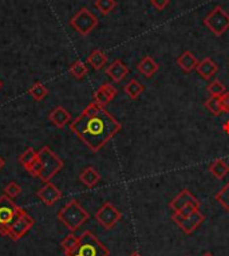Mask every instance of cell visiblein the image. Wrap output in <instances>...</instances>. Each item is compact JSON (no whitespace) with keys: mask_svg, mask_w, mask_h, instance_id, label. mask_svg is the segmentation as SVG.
<instances>
[{"mask_svg":"<svg viewBox=\"0 0 229 256\" xmlns=\"http://www.w3.org/2000/svg\"><path fill=\"white\" fill-rule=\"evenodd\" d=\"M70 129L91 152L97 153L120 132L122 125L105 109V106L93 101L71 122Z\"/></svg>","mask_w":229,"mask_h":256,"instance_id":"6da1fadb","label":"cell"},{"mask_svg":"<svg viewBox=\"0 0 229 256\" xmlns=\"http://www.w3.org/2000/svg\"><path fill=\"white\" fill-rule=\"evenodd\" d=\"M58 220L74 232L89 220V214L76 200H71L58 212Z\"/></svg>","mask_w":229,"mask_h":256,"instance_id":"7a4b0ae2","label":"cell"},{"mask_svg":"<svg viewBox=\"0 0 229 256\" xmlns=\"http://www.w3.org/2000/svg\"><path fill=\"white\" fill-rule=\"evenodd\" d=\"M23 212L24 209L15 204L14 200L10 199L8 196H0V235L1 236H8L10 228Z\"/></svg>","mask_w":229,"mask_h":256,"instance_id":"3957f363","label":"cell"},{"mask_svg":"<svg viewBox=\"0 0 229 256\" xmlns=\"http://www.w3.org/2000/svg\"><path fill=\"white\" fill-rule=\"evenodd\" d=\"M109 248L97 239L90 231L83 232L79 236V243L76 247L74 256H109Z\"/></svg>","mask_w":229,"mask_h":256,"instance_id":"277c9868","label":"cell"},{"mask_svg":"<svg viewBox=\"0 0 229 256\" xmlns=\"http://www.w3.org/2000/svg\"><path fill=\"white\" fill-rule=\"evenodd\" d=\"M38 158L42 164V173L39 179L44 183H48L63 168L62 160L48 146H43L39 150Z\"/></svg>","mask_w":229,"mask_h":256,"instance_id":"5b68a950","label":"cell"},{"mask_svg":"<svg viewBox=\"0 0 229 256\" xmlns=\"http://www.w3.org/2000/svg\"><path fill=\"white\" fill-rule=\"evenodd\" d=\"M204 24L216 37H221L229 29V15L223 10V7L216 5L204 18Z\"/></svg>","mask_w":229,"mask_h":256,"instance_id":"8992f818","label":"cell"},{"mask_svg":"<svg viewBox=\"0 0 229 256\" xmlns=\"http://www.w3.org/2000/svg\"><path fill=\"white\" fill-rule=\"evenodd\" d=\"M70 24L78 34L89 35L98 26V18L87 8H81L72 16Z\"/></svg>","mask_w":229,"mask_h":256,"instance_id":"52a82bcc","label":"cell"},{"mask_svg":"<svg viewBox=\"0 0 229 256\" xmlns=\"http://www.w3.org/2000/svg\"><path fill=\"white\" fill-rule=\"evenodd\" d=\"M121 219L122 214L109 201L102 205L96 214V220L105 229H113Z\"/></svg>","mask_w":229,"mask_h":256,"instance_id":"ba28073f","label":"cell"},{"mask_svg":"<svg viewBox=\"0 0 229 256\" xmlns=\"http://www.w3.org/2000/svg\"><path fill=\"white\" fill-rule=\"evenodd\" d=\"M172 220L180 227L182 232L186 233V235H191L205 221V215L200 211H196L189 216H180L178 214H173Z\"/></svg>","mask_w":229,"mask_h":256,"instance_id":"9c48e42d","label":"cell"},{"mask_svg":"<svg viewBox=\"0 0 229 256\" xmlns=\"http://www.w3.org/2000/svg\"><path fill=\"white\" fill-rule=\"evenodd\" d=\"M33 225H35V220L24 211L23 214L20 215L19 218L15 220L12 227L10 228L8 237H10L11 240H14V242H18L20 237L24 236Z\"/></svg>","mask_w":229,"mask_h":256,"instance_id":"30bf717a","label":"cell"},{"mask_svg":"<svg viewBox=\"0 0 229 256\" xmlns=\"http://www.w3.org/2000/svg\"><path fill=\"white\" fill-rule=\"evenodd\" d=\"M193 204H201V203L195 196L192 195L191 190L184 189L170 201V208L173 209V212H180L185 207H189V205Z\"/></svg>","mask_w":229,"mask_h":256,"instance_id":"8fae6325","label":"cell"},{"mask_svg":"<svg viewBox=\"0 0 229 256\" xmlns=\"http://www.w3.org/2000/svg\"><path fill=\"white\" fill-rule=\"evenodd\" d=\"M117 89H115L114 86L109 83V82H106L103 85L100 86L99 89L94 93L93 95V98H94V102L100 106H106L107 104H110L111 101L114 100L115 95H117Z\"/></svg>","mask_w":229,"mask_h":256,"instance_id":"7c38bea8","label":"cell"},{"mask_svg":"<svg viewBox=\"0 0 229 256\" xmlns=\"http://www.w3.org/2000/svg\"><path fill=\"white\" fill-rule=\"evenodd\" d=\"M106 74L110 76V79L115 83H120L129 74V67L125 65L121 59H115L109 67L106 69Z\"/></svg>","mask_w":229,"mask_h":256,"instance_id":"4fadbf2b","label":"cell"},{"mask_svg":"<svg viewBox=\"0 0 229 256\" xmlns=\"http://www.w3.org/2000/svg\"><path fill=\"white\" fill-rule=\"evenodd\" d=\"M38 197L43 201V204L50 207V205L55 204L58 200L62 197V192L58 189L53 183L48 181V183H46L43 188L38 192Z\"/></svg>","mask_w":229,"mask_h":256,"instance_id":"5bb4252c","label":"cell"},{"mask_svg":"<svg viewBox=\"0 0 229 256\" xmlns=\"http://www.w3.org/2000/svg\"><path fill=\"white\" fill-rule=\"evenodd\" d=\"M197 73H198V75L202 78V79H210V78H213L216 75V73L219 72V66H217V63H216L212 58H204L202 61L198 62V65L196 67Z\"/></svg>","mask_w":229,"mask_h":256,"instance_id":"9a60e30c","label":"cell"},{"mask_svg":"<svg viewBox=\"0 0 229 256\" xmlns=\"http://www.w3.org/2000/svg\"><path fill=\"white\" fill-rule=\"evenodd\" d=\"M48 118H50V121H51L58 129H63V126H66L67 123L71 122V114L68 113L63 106H57V108L50 113Z\"/></svg>","mask_w":229,"mask_h":256,"instance_id":"2e32d148","label":"cell"},{"mask_svg":"<svg viewBox=\"0 0 229 256\" xmlns=\"http://www.w3.org/2000/svg\"><path fill=\"white\" fill-rule=\"evenodd\" d=\"M79 181L87 188H94L100 181V173L94 166H87L79 175Z\"/></svg>","mask_w":229,"mask_h":256,"instance_id":"e0dca14e","label":"cell"},{"mask_svg":"<svg viewBox=\"0 0 229 256\" xmlns=\"http://www.w3.org/2000/svg\"><path fill=\"white\" fill-rule=\"evenodd\" d=\"M158 63L152 57H145L141 59L138 65H137V70H138L143 76H146V78H152L156 73L158 72Z\"/></svg>","mask_w":229,"mask_h":256,"instance_id":"ac0fdd59","label":"cell"},{"mask_svg":"<svg viewBox=\"0 0 229 256\" xmlns=\"http://www.w3.org/2000/svg\"><path fill=\"white\" fill-rule=\"evenodd\" d=\"M177 65L180 66V69H181L182 72L191 73L196 69L197 65H198V61H197V58L193 55V52L184 51L180 57L177 58Z\"/></svg>","mask_w":229,"mask_h":256,"instance_id":"d6986e66","label":"cell"},{"mask_svg":"<svg viewBox=\"0 0 229 256\" xmlns=\"http://www.w3.org/2000/svg\"><path fill=\"white\" fill-rule=\"evenodd\" d=\"M87 63L90 65L94 70H100L106 66L107 63V55L105 51H102L99 48H96L90 52V55L87 57Z\"/></svg>","mask_w":229,"mask_h":256,"instance_id":"ffe728a7","label":"cell"},{"mask_svg":"<svg viewBox=\"0 0 229 256\" xmlns=\"http://www.w3.org/2000/svg\"><path fill=\"white\" fill-rule=\"evenodd\" d=\"M208 169H209L210 173L215 176L216 179H219V180H223L225 176L229 173V165L225 162V160H223V158L215 160V161L210 164Z\"/></svg>","mask_w":229,"mask_h":256,"instance_id":"44dd1931","label":"cell"},{"mask_svg":"<svg viewBox=\"0 0 229 256\" xmlns=\"http://www.w3.org/2000/svg\"><path fill=\"white\" fill-rule=\"evenodd\" d=\"M124 90L130 100H137L139 95L143 93L145 87H143L142 83L139 81H137V79H130V81L125 85Z\"/></svg>","mask_w":229,"mask_h":256,"instance_id":"7402d4cb","label":"cell"},{"mask_svg":"<svg viewBox=\"0 0 229 256\" xmlns=\"http://www.w3.org/2000/svg\"><path fill=\"white\" fill-rule=\"evenodd\" d=\"M78 243H79V236H75L74 233H70L68 236L65 237L61 243L63 251H65V256H74Z\"/></svg>","mask_w":229,"mask_h":256,"instance_id":"603a6c76","label":"cell"},{"mask_svg":"<svg viewBox=\"0 0 229 256\" xmlns=\"http://www.w3.org/2000/svg\"><path fill=\"white\" fill-rule=\"evenodd\" d=\"M87 72H89V70H87V66L81 61V59L74 62L71 66H70V70H68L70 75H71L72 78H75V79H79V81L83 79V78L87 75Z\"/></svg>","mask_w":229,"mask_h":256,"instance_id":"cb8c5ba5","label":"cell"},{"mask_svg":"<svg viewBox=\"0 0 229 256\" xmlns=\"http://www.w3.org/2000/svg\"><path fill=\"white\" fill-rule=\"evenodd\" d=\"M29 94L33 97L35 101L44 100L48 94V89L42 83V82H36L31 86V89L29 90Z\"/></svg>","mask_w":229,"mask_h":256,"instance_id":"d4e9b609","label":"cell"},{"mask_svg":"<svg viewBox=\"0 0 229 256\" xmlns=\"http://www.w3.org/2000/svg\"><path fill=\"white\" fill-rule=\"evenodd\" d=\"M215 200L227 211V212H229V183H227V184L216 193Z\"/></svg>","mask_w":229,"mask_h":256,"instance_id":"484cf974","label":"cell"},{"mask_svg":"<svg viewBox=\"0 0 229 256\" xmlns=\"http://www.w3.org/2000/svg\"><path fill=\"white\" fill-rule=\"evenodd\" d=\"M94 7L99 11L102 15H109L111 11L117 7V1L115 0H96Z\"/></svg>","mask_w":229,"mask_h":256,"instance_id":"4316f807","label":"cell"},{"mask_svg":"<svg viewBox=\"0 0 229 256\" xmlns=\"http://www.w3.org/2000/svg\"><path fill=\"white\" fill-rule=\"evenodd\" d=\"M36 158H38V152H36L35 149H33V147H29V149H26V150L19 156V162L24 166V169H26V168H27L31 162L35 161Z\"/></svg>","mask_w":229,"mask_h":256,"instance_id":"83f0119b","label":"cell"},{"mask_svg":"<svg viewBox=\"0 0 229 256\" xmlns=\"http://www.w3.org/2000/svg\"><path fill=\"white\" fill-rule=\"evenodd\" d=\"M205 108L206 110H208L212 115H215V117H219L220 114L223 113V111H221V108H220L219 97H212V95H210L209 98L205 101Z\"/></svg>","mask_w":229,"mask_h":256,"instance_id":"f1b7e54d","label":"cell"},{"mask_svg":"<svg viewBox=\"0 0 229 256\" xmlns=\"http://www.w3.org/2000/svg\"><path fill=\"white\" fill-rule=\"evenodd\" d=\"M206 90L209 91V94L212 95V97H220V95L225 93V86L223 85V82H220L219 79H215V81H212L209 85H208Z\"/></svg>","mask_w":229,"mask_h":256,"instance_id":"f546056e","label":"cell"},{"mask_svg":"<svg viewBox=\"0 0 229 256\" xmlns=\"http://www.w3.org/2000/svg\"><path fill=\"white\" fill-rule=\"evenodd\" d=\"M20 193H22V188H20L19 185L16 184L15 181L10 183V184L7 185V186L4 188V195H7L12 200H14L15 197H18Z\"/></svg>","mask_w":229,"mask_h":256,"instance_id":"4dcf8cb0","label":"cell"},{"mask_svg":"<svg viewBox=\"0 0 229 256\" xmlns=\"http://www.w3.org/2000/svg\"><path fill=\"white\" fill-rule=\"evenodd\" d=\"M26 171L29 172L31 176H33V177H39L40 173H42V164L39 161V158H36L35 161L31 162V164L26 168Z\"/></svg>","mask_w":229,"mask_h":256,"instance_id":"1f68e13d","label":"cell"},{"mask_svg":"<svg viewBox=\"0 0 229 256\" xmlns=\"http://www.w3.org/2000/svg\"><path fill=\"white\" fill-rule=\"evenodd\" d=\"M219 102H220V108H221V111H223V113L229 114V93L228 91H225L224 94L220 95Z\"/></svg>","mask_w":229,"mask_h":256,"instance_id":"d6a6232c","label":"cell"},{"mask_svg":"<svg viewBox=\"0 0 229 256\" xmlns=\"http://www.w3.org/2000/svg\"><path fill=\"white\" fill-rule=\"evenodd\" d=\"M150 1H152L153 7L158 11H164L170 3V0H150Z\"/></svg>","mask_w":229,"mask_h":256,"instance_id":"836d02e7","label":"cell"},{"mask_svg":"<svg viewBox=\"0 0 229 256\" xmlns=\"http://www.w3.org/2000/svg\"><path fill=\"white\" fill-rule=\"evenodd\" d=\"M4 165H5L4 158H3V157L0 156V171H1V169H3V168H4Z\"/></svg>","mask_w":229,"mask_h":256,"instance_id":"e575fe53","label":"cell"},{"mask_svg":"<svg viewBox=\"0 0 229 256\" xmlns=\"http://www.w3.org/2000/svg\"><path fill=\"white\" fill-rule=\"evenodd\" d=\"M129 256H142V255H141V254H139L138 251H134V252H131V254H130Z\"/></svg>","mask_w":229,"mask_h":256,"instance_id":"d590c367","label":"cell"},{"mask_svg":"<svg viewBox=\"0 0 229 256\" xmlns=\"http://www.w3.org/2000/svg\"><path fill=\"white\" fill-rule=\"evenodd\" d=\"M224 129H225V132H227V133H229V122H227L224 125Z\"/></svg>","mask_w":229,"mask_h":256,"instance_id":"8d00e7d4","label":"cell"},{"mask_svg":"<svg viewBox=\"0 0 229 256\" xmlns=\"http://www.w3.org/2000/svg\"><path fill=\"white\" fill-rule=\"evenodd\" d=\"M202 256H215V255H213L212 252H205V254H204V255H202Z\"/></svg>","mask_w":229,"mask_h":256,"instance_id":"74e56055","label":"cell"},{"mask_svg":"<svg viewBox=\"0 0 229 256\" xmlns=\"http://www.w3.org/2000/svg\"><path fill=\"white\" fill-rule=\"evenodd\" d=\"M1 87H3V82L0 81V90H1Z\"/></svg>","mask_w":229,"mask_h":256,"instance_id":"f35d334b","label":"cell"}]
</instances>
